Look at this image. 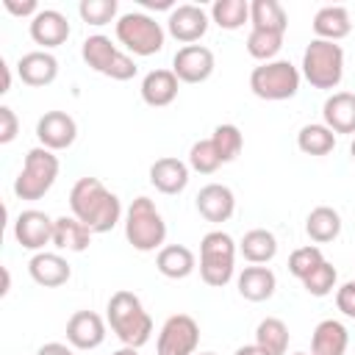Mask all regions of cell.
I'll return each mask as SVG.
<instances>
[{
  "label": "cell",
  "instance_id": "1",
  "mask_svg": "<svg viewBox=\"0 0 355 355\" xmlns=\"http://www.w3.org/2000/svg\"><path fill=\"white\" fill-rule=\"evenodd\" d=\"M69 208L72 216L80 219L92 233H108L122 216L119 197L103 186L97 178H80L69 189Z\"/></svg>",
  "mask_w": 355,
  "mask_h": 355
},
{
  "label": "cell",
  "instance_id": "2",
  "mask_svg": "<svg viewBox=\"0 0 355 355\" xmlns=\"http://www.w3.org/2000/svg\"><path fill=\"white\" fill-rule=\"evenodd\" d=\"M108 324L125 347H144L153 333V319L133 291H114L108 300Z\"/></svg>",
  "mask_w": 355,
  "mask_h": 355
},
{
  "label": "cell",
  "instance_id": "3",
  "mask_svg": "<svg viewBox=\"0 0 355 355\" xmlns=\"http://www.w3.org/2000/svg\"><path fill=\"white\" fill-rule=\"evenodd\" d=\"M125 239L139 252H153L166 239V222L150 197H136L125 214Z\"/></svg>",
  "mask_w": 355,
  "mask_h": 355
},
{
  "label": "cell",
  "instance_id": "4",
  "mask_svg": "<svg viewBox=\"0 0 355 355\" xmlns=\"http://www.w3.org/2000/svg\"><path fill=\"white\" fill-rule=\"evenodd\" d=\"M302 75L313 89H336L344 78V50H341V44L313 39L302 53Z\"/></svg>",
  "mask_w": 355,
  "mask_h": 355
},
{
  "label": "cell",
  "instance_id": "5",
  "mask_svg": "<svg viewBox=\"0 0 355 355\" xmlns=\"http://www.w3.org/2000/svg\"><path fill=\"white\" fill-rule=\"evenodd\" d=\"M236 269V244L225 230H211L200 241V277L202 283L222 288Z\"/></svg>",
  "mask_w": 355,
  "mask_h": 355
},
{
  "label": "cell",
  "instance_id": "6",
  "mask_svg": "<svg viewBox=\"0 0 355 355\" xmlns=\"http://www.w3.org/2000/svg\"><path fill=\"white\" fill-rule=\"evenodd\" d=\"M58 169H61V164L53 155V150H47V147L28 150L22 172L14 180V194L19 200H39V197H44L53 189L55 178H58Z\"/></svg>",
  "mask_w": 355,
  "mask_h": 355
},
{
  "label": "cell",
  "instance_id": "7",
  "mask_svg": "<svg viewBox=\"0 0 355 355\" xmlns=\"http://www.w3.org/2000/svg\"><path fill=\"white\" fill-rule=\"evenodd\" d=\"M80 55H83V61L94 69V72H100V75H105V78H111V80H130L133 75H136V61L130 58V55H125L108 36H103V33H94V36H86L83 39V47H80Z\"/></svg>",
  "mask_w": 355,
  "mask_h": 355
},
{
  "label": "cell",
  "instance_id": "8",
  "mask_svg": "<svg viewBox=\"0 0 355 355\" xmlns=\"http://www.w3.org/2000/svg\"><path fill=\"white\" fill-rule=\"evenodd\" d=\"M250 89L261 100H288L300 89V69L291 61H266L250 72Z\"/></svg>",
  "mask_w": 355,
  "mask_h": 355
},
{
  "label": "cell",
  "instance_id": "9",
  "mask_svg": "<svg viewBox=\"0 0 355 355\" xmlns=\"http://www.w3.org/2000/svg\"><path fill=\"white\" fill-rule=\"evenodd\" d=\"M116 39L133 55H155L164 47V28L150 14L130 11L116 19Z\"/></svg>",
  "mask_w": 355,
  "mask_h": 355
},
{
  "label": "cell",
  "instance_id": "10",
  "mask_svg": "<svg viewBox=\"0 0 355 355\" xmlns=\"http://www.w3.org/2000/svg\"><path fill=\"white\" fill-rule=\"evenodd\" d=\"M200 344V324L189 313H175L158 333V355H194Z\"/></svg>",
  "mask_w": 355,
  "mask_h": 355
},
{
  "label": "cell",
  "instance_id": "11",
  "mask_svg": "<svg viewBox=\"0 0 355 355\" xmlns=\"http://www.w3.org/2000/svg\"><path fill=\"white\" fill-rule=\"evenodd\" d=\"M172 72L183 83H202L214 72V53L202 44H186L172 58Z\"/></svg>",
  "mask_w": 355,
  "mask_h": 355
},
{
  "label": "cell",
  "instance_id": "12",
  "mask_svg": "<svg viewBox=\"0 0 355 355\" xmlns=\"http://www.w3.org/2000/svg\"><path fill=\"white\" fill-rule=\"evenodd\" d=\"M78 136V125L75 119L67 114V111H47L44 116H39L36 122V139H39V147H47V150H67L72 147Z\"/></svg>",
  "mask_w": 355,
  "mask_h": 355
},
{
  "label": "cell",
  "instance_id": "13",
  "mask_svg": "<svg viewBox=\"0 0 355 355\" xmlns=\"http://www.w3.org/2000/svg\"><path fill=\"white\" fill-rule=\"evenodd\" d=\"M53 227H55V219H50L44 211L28 208L14 222V239L25 250H36L39 252L44 244H53Z\"/></svg>",
  "mask_w": 355,
  "mask_h": 355
},
{
  "label": "cell",
  "instance_id": "14",
  "mask_svg": "<svg viewBox=\"0 0 355 355\" xmlns=\"http://www.w3.org/2000/svg\"><path fill=\"white\" fill-rule=\"evenodd\" d=\"M166 28H169V33H172L178 42L194 44V42L202 39L205 31H208V14H205L200 6H194V3H183V6H175V8L169 11Z\"/></svg>",
  "mask_w": 355,
  "mask_h": 355
},
{
  "label": "cell",
  "instance_id": "15",
  "mask_svg": "<svg viewBox=\"0 0 355 355\" xmlns=\"http://www.w3.org/2000/svg\"><path fill=\"white\" fill-rule=\"evenodd\" d=\"M67 341L75 349H97L105 341V322L94 311H75L67 322Z\"/></svg>",
  "mask_w": 355,
  "mask_h": 355
},
{
  "label": "cell",
  "instance_id": "16",
  "mask_svg": "<svg viewBox=\"0 0 355 355\" xmlns=\"http://www.w3.org/2000/svg\"><path fill=\"white\" fill-rule=\"evenodd\" d=\"M197 211L208 222H227L236 211V197L222 183H208L197 191Z\"/></svg>",
  "mask_w": 355,
  "mask_h": 355
},
{
  "label": "cell",
  "instance_id": "17",
  "mask_svg": "<svg viewBox=\"0 0 355 355\" xmlns=\"http://www.w3.org/2000/svg\"><path fill=\"white\" fill-rule=\"evenodd\" d=\"M31 39L42 47H58L69 39V22L55 8H42L31 19Z\"/></svg>",
  "mask_w": 355,
  "mask_h": 355
},
{
  "label": "cell",
  "instance_id": "18",
  "mask_svg": "<svg viewBox=\"0 0 355 355\" xmlns=\"http://www.w3.org/2000/svg\"><path fill=\"white\" fill-rule=\"evenodd\" d=\"M17 72H19V80L39 89V86H47L55 80L58 75V61L55 55H50L47 50H31L25 53L19 61H17Z\"/></svg>",
  "mask_w": 355,
  "mask_h": 355
},
{
  "label": "cell",
  "instance_id": "19",
  "mask_svg": "<svg viewBox=\"0 0 355 355\" xmlns=\"http://www.w3.org/2000/svg\"><path fill=\"white\" fill-rule=\"evenodd\" d=\"M28 272L31 277L44 286V288H55V286H64L72 275L67 258H61L58 252H36L31 261H28Z\"/></svg>",
  "mask_w": 355,
  "mask_h": 355
},
{
  "label": "cell",
  "instance_id": "20",
  "mask_svg": "<svg viewBox=\"0 0 355 355\" xmlns=\"http://www.w3.org/2000/svg\"><path fill=\"white\" fill-rule=\"evenodd\" d=\"M150 183L161 191V194H180L189 186V166L180 158H158L150 166Z\"/></svg>",
  "mask_w": 355,
  "mask_h": 355
},
{
  "label": "cell",
  "instance_id": "21",
  "mask_svg": "<svg viewBox=\"0 0 355 355\" xmlns=\"http://www.w3.org/2000/svg\"><path fill=\"white\" fill-rule=\"evenodd\" d=\"M322 116L333 133H355V94L333 92L322 105Z\"/></svg>",
  "mask_w": 355,
  "mask_h": 355
},
{
  "label": "cell",
  "instance_id": "22",
  "mask_svg": "<svg viewBox=\"0 0 355 355\" xmlns=\"http://www.w3.org/2000/svg\"><path fill=\"white\" fill-rule=\"evenodd\" d=\"M178 75L172 69H153L141 80V100L153 108H164L178 97Z\"/></svg>",
  "mask_w": 355,
  "mask_h": 355
},
{
  "label": "cell",
  "instance_id": "23",
  "mask_svg": "<svg viewBox=\"0 0 355 355\" xmlns=\"http://www.w3.org/2000/svg\"><path fill=\"white\" fill-rule=\"evenodd\" d=\"M349 333L336 319H322L311 336V355H347Z\"/></svg>",
  "mask_w": 355,
  "mask_h": 355
},
{
  "label": "cell",
  "instance_id": "24",
  "mask_svg": "<svg viewBox=\"0 0 355 355\" xmlns=\"http://www.w3.org/2000/svg\"><path fill=\"white\" fill-rule=\"evenodd\" d=\"M277 288V280H275V272L261 266V263H252L247 266L241 275H239V294L250 302H263L275 294Z\"/></svg>",
  "mask_w": 355,
  "mask_h": 355
},
{
  "label": "cell",
  "instance_id": "25",
  "mask_svg": "<svg viewBox=\"0 0 355 355\" xmlns=\"http://www.w3.org/2000/svg\"><path fill=\"white\" fill-rule=\"evenodd\" d=\"M349 31H352V22H349V11L344 6H324L313 17V33H316V39L338 42Z\"/></svg>",
  "mask_w": 355,
  "mask_h": 355
},
{
  "label": "cell",
  "instance_id": "26",
  "mask_svg": "<svg viewBox=\"0 0 355 355\" xmlns=\"http://www.w3.org/2000/svg\"><path fill=\"white\" fill-rule=\"evenodd\" d=\"M92 244V230L75 219V216H58L53 227V247L69 250V252H83Z\"/></svg>",
  "mask_w": 355,
  "mask_h": 355
},
{
  "label": "cell",
  "instance_id": "27",
  "mask_svg": "<svg viewBox=\"0 0 355 355\" xmlns=\"http://www.w3.org/2000/svg\"><path fill=\"white\" fill-rule=\"evenodd\" d=\"M155 266L164 277L169 280H183L194 272L197 261H194V252L183 244H169V247H161L158 258H155Z\"/></svg>",
  "mask_w": 355,
  "mask_h": 355
},
{
  "label": "cell",
  "instance_id": "28",
  "mask_svg": "<svg viewBox=\"0 0 355 355\" xmlns=\"http://www.w3.org/2000/svg\"><path fill=\"white\" fill-rule=\"evenodd\" d=\"M305 233H308L311 241H316V244L333 241V239L341 233V216H338V211L330 208V205L313 208V211L308 214V219H305Z\"/></svg>",
  "mask_w": 355,
  "mask_h": 355
},
{
  "label": "cell",
  "instance_id": "29",
  "mask_svg": "<svg viewBox=\"0 0 355 355\" xmlns=\"http://www.w3.org/2000/svg\"><path fill=\"white\" fill-rule=\"evenodd\" d=\"M241 255L250 261V263H269L275 255H277V239L263 230V227H255V230H247L241 244H239Z\"/></svg>",
  "mask_w": 355,
  "mask_h": 355
},
{
  "label": "cell",
  "instance_id": "30",
  "mask_svg": "<svg viewBox=\"0 0 355 355\" xmlns=\"http://www.w3.org/2000/svg\"><path fill=\"white\" fill-rule=\"evenodd\" d=\"M250 22L258 31H275V33H286V28H288V17L277 0H252Z\"/></svg>",
  "mask_w": 355,
  "mask_h": 355
},
{
  "label": "cell",
  "instance_id": "31",
  "mask_svg": "<svg viewBox=\"0 0 355 355\" xmlns=\"http://www.w3.org/2000/svg\"><path fill=\"white\" fill-rule=\"evenodd\" d=\"M255 344L266 355H286V349H288V327H286V322L277 319V316H266L255 327Z\"/></svg>",
  "mask_w": 355,
  "mask_h": 355
},
{
  "label": "cell",
  "instance_id": "32",
  "mask_svg": "<svg viewBox=\"0 0 355 355\" xmlns=\"http://www.w3.org/2000/svg\"><path fill=\"white\" fill-rule=\"evenodd\" d=\"M297 147L305 155H327L336 147V133L327 125H305L297 133Z\"/></svg>",
  "mask_w": 355,
  "mask_h": 355
},
{
  "label": "cell",
  "instance_id": "33",
  "mask_svg": "<svg viewBox=\"0 0 355 355\" xmlns=\"http://www.w3.org/2000/svg\"><path fill=\"white\" fill-rule=\"evenodd\" d=\"M211 19L225 31H236L250 19V3L247 0H214Z\"/></svg>",
  "mask_w": 355,
  "mask_h": 355
},
{
  "label": "cell",
  "instance_id": "34",
  "mask_svg": "<svg viewBox=\"0 0 355 355\" xmlns=\"http://www.w3.org/2000/svg\"><path fill=\"white\" fill-rule=\"evenodd\" d=\"M283 47V33H275V31H258L252 28L250 36H247V53L258 61H272Z\"/></svg>",
  "mask_w": 355,
  "mask_h": 355
},
{
  "label": "cell",
  "instance_id": "35",
  "mask_svg": "<svg viewBox=\"0 0 355 355\" xmlns=\"http://www.w3.org/2000/svg\"><path fill=\"white\" fill-rule=\"evenodd\" d=\"M211 141H214V147H216L222 164L233 161V158L241 153V147H244V136H241V130H239L236 125H216Z\"/></svg>",
  "mask_w": 355,
  "mask_h": 355
},
{
  "label": "cell",
  "instance_id": "36",
  "mask_svg": "<svg viewBox=\"0 0 355 355\" xmlns=\"http://www.w3.org/2000/svg\"><path fill=\"white\" fill-rule=\"evenodd\" d=\"M189 166L194 172H200V175H214L222 166V158H219V153H216V147H214L211 139H200V141L191 144V150H189Z\"/></svg>",
  "mask_w": 355,
  "mask_h": 355
},
{
  "label": "cell",
  "instance_id": "37",
  "mask_svg": "<svg viewBox=\"0 0 355 355\" xmlns=\"http://www.w3.org/2000/svg\"><path fill=\"white\" fill-rule=\"evenodd\" d=\"M336 277H338L336 266H333L330 261H322V263L302 280V286H305V291L313 294V297H327V294L336 288Z\"/></svg>",
  "mask_w": 355,
  "mask_h": 355
},
{
  "label": "cell",
  "instance_id": "38",
  "mask_svg": "<svg viewBox=\"0 0 355 355\" xmlns=\"http://www.w3.org/2000/svg\"><path fill=\"white\" fill-rule=\"evenodd\" d=\"M322 261H324L322 250L313 247V244H308V247H300V250L291 252V258H288V272H291L297 280H305Z\"/></svg>",
  "mask_w": 355,
  "mask_h": 355
},
{
  "label": "cell",
  "instance_id": "39",
  "mask_svg": "<svg viewBox=\"0 0 355 355\" xmlns=\"http://www.w3.org/2000/svg\"><path fill=\"white\" fill-rule=\"evenodd\" d=\"M78 14L86 25H108L116 17V0H80Z\"/></svg>",
  "mask_w": 355,
  "mask_h": 355
},
{
  "label": "cell",
  "instance_id": "40",
  "mask_svg": "<svg viewBox=\"0 0 355 355\" xmlns=\"http://www.w3.org/2000/svg\"><path fill=\"white\" fill-rule=\"evenodd\" d=\"M19 133V119L8 105H0V144L14 141Z\"/></svg>",
  "mask_w": 355,
  "mask_h": 355
},
{
  "label": "cell",
  "instance_id": "41",
  "mask_svg": "<svg viewBox=\"0 0 355 355\" xmlns=\"http://www.w3.org/2000/svg\"><path fill=\"white\" fill-rule=\"evenodd\" d=\"M336 305L344 316L355 319V280H347L338 291H336Z\"/></svg>",
  "mask_w": 355,
  "mask_h": 355
},
{
  "label": "cell",
  "instance_id": "42",
  "mask_svg": "<svg viewBox=\"0 0 355 355\" xmlns=\"http://www.w3.org/2000/svg\"><path fill=\"white\" fill-rule=\"evenodd\" d=\"M3 6H6V8L14 14V17H31V19H33V17L42 11V8L36 6V0H25V3H17V0H6Z\"/></svg>",
  "mask_w": 355,
  "mask_h": 355
},
{
  "label": "cell",
  "instance_id": "43",
  "mask_svg": "<svg viewBox=\"0 0 355 355\" xmlns=\"http://www.w3.org/2000/svg\"><path fill=\"white\" fill-rule=\"evenodd\" d=\"M36 355H75L67 344H58V341H50V344H42L36 349Z\"/></svg>",
  "mask_w": 355,
  "mask_h": 355
},
{
  "label": "cell",
  "instance_id": "44",
  "mask_svg": "<svg viewBox=\"0 0 355 355\" xmlns=\"http://www.w3.org/2000/svg\"><path fill=\"white\" fill-rule=\"evenodd\" d=\"M236 355H266V352H263L258 344H247V347H239Z\"/></svg>",
  "mask_w": 355,
  "mask_h": 355
},
{
  "label": "cell",
  "instance_id": "45",
  "mask_svg": "<svg viewBox=\"0 0 355 355\" xmlns=\"http://www.w3.org/2000/svg\"><path fill=\"white\" fill-rule=\"evenodd\" d=\"M0 69H3V89H0V92L6 94V92L11 89V72H8V64H6V61H0Z\"/></svg>",
  "mask_w": 355,
  "mask_h": 355
},
{
  "label": "cell",
  "instance_id": "46",
  "mask_svg": "<svg viewBox=\"0 0 355 355\" xmlns=\"http://www.w3.org/2000/svg\"><path fill=\"white\" fill-rule=\"evenodd\" d=\"M8 288H11V275H8V269H3V288H0V294H8Z\"/></svg>",
  "mask_w": 355,
  "mask_h": 355
},
{
  "label": "cell",
  "instance_id": "47",
  "mask_svg": "<svg viewBox=\"0 0 355 355\" xmlns=\"http://www.w3.org/2000/svg\"><path fill=\"white\" fill-rule=\"evenodd\" d=\"M114 355H139V349H136V347H122V349H116Z\"/></svg>",
  "mask_w": 355,
  "mask_h": 355
},
{
  "label": "cell",
  "instance_id": "48",
  "mask_svg": "<svg viewBox=\"0 0 355 355\" xmlns=\"http://www.w3.org/2000/svg\"><path fill=\"white\" fill-rule=\"evenodd\" d=\"M349 155H352V161H355V139H352V144H349Z\"/></svg>",
  "mask_w": 355,
  "mask_h": 355
},
{
  "label": "cell",
  "instance_id": "49",
  "mask_svg": "<svg viewBox=\"0 0 355 355\" xmlns=\"http://www.w3.org/2000/svg\"><path fill=\"white\" fill-rule=\"evenodd\" d=\"M200 355H216V352H200Z\"/></svg>",
  "mask_w": 355,
  "mask_h": 355
},
{
  "label": "cell",
  "instance_id": "50",
  "mask_svg": "<svg viewBox=\"0 0 355 355\" xmlns=\"http://www.w3.org/2000/svg\"><path fill=\"white\" fill-rule=\"evenodd\" d=\"M294 355H308V352H294Z\"/></svg>",
  "mask_w": 355,
  "mask_h": 355
}]
</instances>
